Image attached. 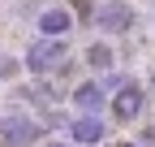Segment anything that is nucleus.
<instances>
[{
	"label": "nucleus",
	"instance_id": "f257e3e1",
	"mask_svg": "<svg viewBox=\"0 0 155 147\" xmlns=\"http://www.w3.org/2000/svg\"><path fill=\"white\" fill-rule=\"evenodd\" d=\"M65 61H69L65 39H43V35H39V39L26 48V56H22V65H26L30 74H39V78H43V74H56Z\"/></svg>",
	"mask_w": 155,
	"mask_h": 147
},
{
	"label": "nucleus",
	"instance_id": "f03ea898",
	"mask_svg": "<svg viewBox=\"0 0 155 147\" xmlns=\"http://www.w3.org/2000/svg\"><path fill=\"white\" fill-rule=\"evenodd\" d=\"M134 17H138V13H134L125 0H104V5H95V17H91V22L99 26L104 35L116 39V35H129L134 30Z\"/></svg>",
	"mask_w": 155,
	"mask_h": 147
},
{
	"label": "nucleus",
	"instance_id": "7ed1b4c3",
	"mask_svg": "<svg viewBox=\"0 0 155 147\" xmlns=\"http://www.w3.org/2000/svg\"><path fill=\"white\" fill-rule=\"evenodd\" d=\"M39 134H43V125L30 121V117H9V121H0V147H35Z\"/></svg>",
	"mask_w": 155,
	"mask_h": 147
},
{
	"label": "nucleus",
	"instance_id": "20e7f679",
	"mask_svg": "<svg viewBox=\"0 0 155 147\" xmlns=\"http://www.w3.org/2000/svg\"><path fill=\"white\" fill-rule=\"evenodd\" d=\"M108 104H112V117H116V121H138L142 104H147V91L129 78L121 91H116V95H108Z\"/></svg>",
	"mask_w": 155,
	"mask_h": 147
},
{
	"label": "nucleus",
	"instance_id": "39448f33",
	"mask_svg": "<svg viewBox=\"0 0 155 147\" xmlns=\"http://www.w3.org/2000/svg\"><path fill=\"white\" fill-rule=\"evenodd\" d=\"M104 104H108V91H104L99 82H78V87H73V108H78V113L99 117Z\"/></svg>",
	"mask_w": 155,
	"mask_h": 147
},
{
	"label": "nucleus",
	"instance_id": "423d86ee",
	"mask_svg": "<svg viewBox=\"0 0 155 147\" xmlns=\"http://www.w3.org/2000/svg\"><path fill=\"white\" fill-rule=\"evenodd\" d=\"M69 26H73L69 9H43L39 13V35H43V39H65Z\"/></svg>",
	"mask_w": 155,
	"mask_h": 147
},
{
	"label": "nucleus",
	"instance_id": "0eeeda50",
	"mask_svg": "<svg viewBox=\"0 0 155 147\" xmlns=\"http://www.w3.org/2000/svg\"><path fill=\"white\" fill-rule=\"evenodd\" d=\"M69 138L73 143H99L104 138V121L91 117V113H82L78 121H69Z\"/></svg>",
	"mask_w": 155,
	"mask_h": 147
},
{
	"label": "nucleus",
	"instance_id": "6e6552de",
	"mask_svg": "<svg viewBox=\"0 0 155 147\" xmlns=\"http://www.w3.org/2000/svg\"><path fill=\"white\" fill-rule=\"evenodd\" d=\"M86 65H91V69H99V74H112V65H116V52H112V43H108V39L91 43V48H86Z\"/></svg>",
	"mask_w": 155,
	"mask_h": 147
},
{
	"label": "nucleus",
	"instance_id": "1a4fd4ad",
	"mask_svg": "<svg viewBox=\"0 0 155 147\" xmlns=\"http://www.w3.org/2000/svg\"><path fill=\"white\" fill-rule=\"evenodd\" d=\"M26 65L22 61H17V56H9V52H0V87H9L13 78H17V74H22Z\"/></svg>",
	"mask_w": 155,
	"mask_h": 147
},
{
	"label": "nucleus",
	"instance_id": "9d476101",
	"mask_svg": "<svg viewBox=\"0 0 155 147\" xmlns=\"http://www.w3.org/2000/svg\"><path fill=\"white\" fill-rule=\"evenodd\" d=\"M125 82H129V78H125V74H108V78H104V82H99V87H104V91H108V95H116V91H121V87H125Z\"/></svg>",
	"mask_w": 155,
	"mask_h": 147
},
{
	"label": "nucleus",
	"instance_id": "9b49d317",
	"mask_svg": "<svg viewBox=\"0 0 155 147\" xmlns=\"http://www.w3.org/2000/svg\"><path fill=\"white\" fill-rule=\"evenodd\" d=\"M43 147H69V143H43Z\"/></svg>",
	"mask_w": 155,
	"mask_h": 147
},
{
	"label": "nucleus",
	"instance_id": "f8f14e48",
	"mask_svg": "<svg viewBox=\"0 0 155 147\" xmlns=\"http://www.w3.org/2000/svg\"><path fill=\"white\" fill-rule=\"evenodd\" d=\"M121 147H142V143H121Z\"/></svg>",
	"mask_w": 155,
	"mask_h": 147
},
{
	"label": "nucleus",
	"instance_id": "ddd939ff",
	"mask_svg": "<svg viewBox=\"0 0 155 147\" xmlns=\"http://www.w3.org/2000/svg\"><path fill=\"white\" fill-rule=\"evenodd\" d=\"M151 87H155V69H151Z\"/></svg>",
	"mask_w": 155,
	"mask_h": 147
}]
</instances>
